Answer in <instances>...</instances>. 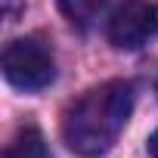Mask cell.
Returning a JSON list of instances; mask_svg holds the SVG:
<instances>
[{"label":"cell","instance_id":"obj_1","mask_svg":"<svg viewBox=\"0 0 158 158\" xmlns=\"http://www.w3.org/2000/svg\"><path fill=\"white\" fill-rule=\"evenodd\" d=\"M133 84L130 81H106L77 99L62 118L65 143L84 158L106 155L121 136L130 112H133Z\"/></svg>","mask_w":158,"mask_h":158},{"label":"cell","instance_id":"obj_3","mask_svg":"<svg viewBox=\"0 0 158 158\" xmlns=\"http://www.w3.org/2000/svg\"><path fill=\"white\" fill-rule=\"evenodd\" d=\"M155 31H158V6L143 3V0L121 3L109 16V40L118 50H139Z\"/></svg>","mask_w":158,"mask_h":158},{"label":"cell","instance_id":"obj_4","mask_svg":"<svg viewBox=\"0 0 158 158\" xmlns=\"http://www.w3.org/2000/svg\"><path fill=\"white\" fill-rule=\"evenodd\" d=\"M112 3H115V0H59V10L65 13V19L71 25L90 28V25H96L109 13Z\"/></svg>","mask_w":158,"mask_h":158},{"label":"cell","instance_id":"obj_5","mask_svg":"<svg viewBox=\"0 0 158 158\" xmlns=\"http://www.w3.org/2000/svg\"><path fill=\"white\" fill-rule=\"evenodd\" d=\"M3 158H53V155L37 127H22L3 149Z\"/></svg>","mask_w":158,"mask_h":158},{"label":"cell","instance_id":"obj_2","mask_svg":"<svg viewBox=\"0 0 158 158\" xmlns=\"http://www.w3.org/2000/svg\"><path fill=\"white\" fill-rule=\"evenodd\" d=\"M3 77L19 90H44L56 77V62L47 44L34 37L13 40L3 50Z\"/></svg>","mask_w":158,"mask_h":158},{"label":"cell","instance_id":"obj_7","mask_svg":"<svg viewBox=\"0 0 158 158\" xmlns=\"http://www.w3.org/2000/svg\"><path fill=\"white\" fill-rule=\"evenodd\" d=\"M146 146H149V155H152V158H158V130L149 136V143H146Z\"/></svg>","mask_w":158,"mask_h":158},{"label":"cell","instance_id":"obj_6","mask_svg":"<svg viewBox=\"0 0 158 158\" xmlns=\"http://www.w3.org/2000/svg\"><path fill=\"white\" fill-rule=\"evenodd\" d=\"M22 10H25V0H3V16H6V22H16Z\"/></svg>","mask_w":158,"mask_h":158}]
</instances>
